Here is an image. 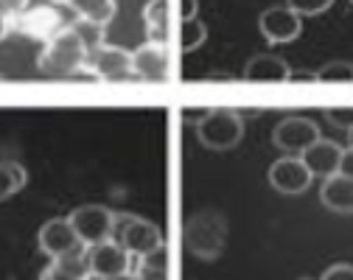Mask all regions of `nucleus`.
I'll return each mask as SVG.
<instances>
[{
  "label": "nucleus",
  "mask_w": 353,
  "mask_h": 280,
  "mask_svg": "<svg viewBox=\"0 0 353 280\" xmlns=\"http://www.w3.org/2000/svg\"><path fill=\"white\" fill-rule=\"evenodd\" d=\"M300 280H312V277H300Z\"/></svg>",
  "instance_id": "obj_36"
},
{
  "label": "nucleus",
  "mask_w": 353,
  "mask_h": 280,
  "mask_svg": "<svg viewBox=\"0 0 353 280\" xmlns=\"http://www.w3.org/2000/svg\"><path fill=\"white\" fill-rule=\"evenodd\" d=\"M289 81H317V70H289Z\"/></svg>",
  "instance_id": "obj_30"
},
{
  "label": "nucleus",
  "mask_w": 353,
  "mask_h": 280,
  "mask_svg": "<svg viewBox=\"0 0 353 280\" xmlns=\"http://www.w3.org/2000/svg\"><path fill=\"white\" fill-rule=\"evenodd\" d=\"M132 70H135L138 81H168L171 76V57H168V45L160 42H143L138 51H132Z\"/></svg>",
  "instance_id": "obj_11"
},
{
  "label": "nucleus",
  "mask_w": 353,
  "mask_h": 280,
  "mask_svg": "<svg viewBox=\"0 0 353 280\" xmlns=\"http://www.w3.org/2000/svg\"><path fill=\"white\" fill-rule=\"evenodd\" d=\"M84 62H87V48L70 26L62 34H57L51 42L42 45L37 68L54 79H73V76L84 73Z\"/></svg>",
  "instance_id": "obj_1"
},
{
  "label": "nucleus",
  "mask_w": 353,
  "mask_h": 280,
  "mask_svg": "<svg viewBox=\"0 0 353 280\" xmlns=\"http://www.w3.org/2000/svg\"><path fill=\"white\" fill-rule=\"evenodd\" d=\"M26 182H28V174H26V168L20 163L0 160V202H6L17 191H23Z\"/></svg>",
  "instance_id": "obj_19"
},
{
  "label": "nucleus",
  "mask_w": 353,
  "mask_h": 280,
  "mask_svg": "<svg viewBox=\"0 0 353 280\" xmlns=\"http://www.w3.org/2000/svg\"><path fill=\"white\" fill-rule=\"evenodd\" d=\"M39 280H79V277H73V274H70L65 266H59L57 261H51L46 269H42Z\"/></svg>",
  "instance_id": "obj_26"
},
{
  "label": "nucleus",
  "mask_w": 353,
  "mask_h": 280,
  "mask_svg": "<svg viewBox=\"0 0 353 280\" xmlns=\"http://www.w3.org/2000/svg\"><path fill=\"white\" fill-rule=\"evenodd\" d=\"M320 280H353V263H334L323 272Z\"/></svg>",
  "instance_id": "obj_25"
},
{
  "label": "nucleus",
  "mask_w": 353,
  "mask_h": 280,
  "mask_svg": "<svg viewBox=\"0 0 353 280\" xmlns=\"http://www.w3.org/2000/svg\"><path fill=\"white\" fill-rule=\"evenodd\" d=\"M258 31L272 45H286V42H294L300 37L303 17L294 14L289 6H270L258 17Z\"/></svg>",
  "instance_id": "obj_10"
},
{
  "label": "nucleus",
  "mask_w": 353,
  "mask_h": 280,
  "mask_svg": "<svg viewBox=\"0 0 353 280\" xmlns=\"http://www.w3.org/2000/svg\"><path fill=\"white\" fill-rule=\"evenodd\" d=\"M325 118L339 126V129H350L353 126V107H334V110H325Z\"/></svg>",
  "instance_id": "obj_24"
},
{
  "label": "nucleus",
  "mask_w": 353,
  "mask_h": 280,
  "mask_svg": "<svg viewBox=\"0 0 353 280\" xmlns=\"http://www.w3.org/2000/svg\"><path fill=\"white\" fill-rule=\"evenodd\" d=\"M73 31L79 34V39L84 42V48H87V51H93V48H99V45H104V28L96 26V23L76 20V23H73Z\"/></svg>",
  "instance_id": "obj_22"
},
{
  "label": "nucleus",
  "mask_w": 353,
  "mask_h": 280,
  "mask_svg": "<svg viewBox=\"0 0 353 280\" xmlns=\"http://www.w3.org/2000/svg\"><path fill=\"white\" fill-rule=\"evenodd\" d=\"M228 241V219L216 210H202L185 224V247L199 261H216Z\"/></svg>",
  "instance_id": "obj_2"
},
{
  "label": "nucleus",
  "mask_w": 353,
  "mask_h": 280,
  "mask_svg": "<svg viewBox=\"0 0 353 280\" xmlns=\"http://www.w3.org/2000/svg\"><path fill=\"white\" fill-rule=\"evenodd\" d=\"M347 143H350V149H353V126L347 129Z\"/></svg>",
  "instance_id": "obj_34"
},
{
  "label": "nucleus",
  "mask_w": 353,
  "mask_h": 280,
  "mask_svg": "<svg viewBox=\"0 0 353 280\" xmlns=\"http://www.w3.org/2000/svg\"><path fill=\"white\" fill-rule=\"evenodd\" d=\"M272 140H275V146H278L281 152L300 157L308 146L320 140V126H317L312 118L292 115V118H283V121L275 126Z\"/></svg>",
  "instance_id": "obj_9"
},
{
  "label": "nucleus",
  "mask_w": 353,
  "mask_h": 280,
  "mask_svg": "<svg viewBox=\"0 0 353 280\" xmlns=\"http://www.w3.org/2000/svg\"><path fill=\"white\" fill-rule=\"evenodd\" d=\"M26 3H28V0H0V6H3V9H9L12 14H20V12H26Z\"/></svg>",
  "instance_id": "obj_31"
},
{
  "label": "nucleus",
  "mask_w": 353,
  "mask_h": 280,
  "mask_svg": "<svg viewBox=\"0 0 353 280\" xmlns=\"http://www.w3.org/2000/svg\"><path fill=\"white\" fill-rule=\"evenodd\" d=\"M115 210L104 208V205H81L76 208L68 221L73 224L76 236L81 241V247H99L104 241H112V232H115Z\"/></svg>",
  "instance_id": "obj_6"
},
{
  "label": "nucleus",
  "mask_w": 353,
  "mask_h": 280,
  "mask_svg": "<svg viewBox=\"0 0 353 280\" xmlns=\"http://www.w3.org/2000/svg\"><path fill=\"white\" fill-rule=\"evenodd\" d=\"M93 277H121V274H138L141 255H129L118 241H104L99 247L87 250Z\"/></svg>",
  "instance_id": "obj_8"
},
{
  "label": "nucleus",
  "mask_w": 353,
  "mask_h": 280,
  "mask_svg": "<svg viewBox=\"0 0 353 280\" xmlns=\"http://www.w3.org/2000/svg\"><path fill=\"white\" fill-rule=\"evenodd\" d=\"M350 3H353V0H350Z\"/></svg>",
  "instance_id": "obj_37"
},
{
  "label": "nucleus",
  "mask_w": 353,
  "mask_h": 280,
  "mask_svg": "<svg viewBox=\"0 0 353 280\" xmlns=\"http://www.w3.org/2000/svg\"><path fill=\"white\" fill-rule=\"evenodd\" d=\"M14 17H17V14H12L9 9L0 6V39H6L9 31H14Z\"/></svg>",
  "instance_id": "obj_27"
},
{
  "label": "nucleus",
  "mask_w": 353,
  "mask_h": 280,
  "mask_svg": "<svg viewBox=\"0 0 353 280\" xmlns=\"http://www.w3.org/2000/svg\"><path fill=\"white\" fill-rule=\"evenodd\" d=\"M76 23V14L68 6H57V3H46V6H34L26 9L14 17V31L39 39L42 45L51 42L57 34H62L65 28H70Z\"/></svg>",
  "instance_id": "obj_3"
},
{
  "label": "nucleus",
  "mask_w": 353,
  "mask_h": 280,
  "mask_svg": "<svg viewBox=\"0 0 353 280\" xmlns=\"http://www.w3.org/2000/svg\"><path fill=\"white\" fill-rule=\"evenodd\" d=\"M51 3H57V6H59V3H65V0H51Z\"/></svg>",
  "instance_id": "obj_35"
},
{
  "label": "nucleus",
  "mask_w": 353,
  "mask_h": 280,
  "mask_svg": "<svg viewBox=\"0 0 353 280\" xmlns=\"http://www.w3.org/2000/svg\"><path fill=\"white\" fill-rule=\"evenodd\" d=\"M143 26H146L149 42L168 45V34H171V3L168 0H149L143 9Z\"/></svg>",
  "instance_id": "obj_17"
},
{
  "label": "nucleus",
  "mask_w": 353,
  "mask_h": 280,
  "mask_svg": "<svg viewBox=\"0 0 353 280\" xmlns=\"http://www.w3.org/2000/svg\"><path fill=\"white\" fill-rule=\"evenodd\" d=\"M320 202L334 213H353V179L342 174L325 177L320 188Z\"/></svg>",
  "instance_id": "obj_16"
},
{
  "label": "nucleus",
  "mask_w": 353,
  "mask_h": 280,
  "mask_svg": "<svg viewBox=\"0 0 353 280\" xmlns=\"http://www.w3.org/2000/svg\"><path fill=\"white\" fill-rule=\"evenodd\" d=\"M205 39H208V26L199 17L180 23V48L183 51H196Z\"/></svg>",
  "instance_id": "obj_20"
},
{
  "label": "nucleus",
  "mask_w": 353,
  "mask_h": 280,
  "mask_svg": "<svg viewBox=\"0 0 353 280\" xmlns=\"http://www.w3.org/2000/svg\"><path fill=\"white\" fill-rule=\"evenodd\" d=\"M79 247H81V241H79L76 230L68 219H51V221H46L39 227V250L46 252L51 261L62 258V255H68Z\"/></svg>",
  "instance_id": "obj_13"
},
{
  "label": "nucleus",
  "mask_w": 353,
  "mask_h": 280,
  "mask_svg": "<svg viewBox=\"0 0 353 280\" xmlns=\"http://www.w3.org/2000/svg\"><path fill=\"white\" fill-rule=\"evenodd\" d=\"M289 65L286 59L275 57V54H258L244 65V81L252 84H281L289 81Z\"/></svg>",
  "instance_id": "obj_15"
},
{
  "label": "nucleus",
  "mask_w": 353,
  "mask_h": 280,
  "mask_svg": "<svg viewBox=\"0 0 353 280\" xmlns=\"http://www.w3.org/2000/svg\"><path fill=\"white\" fill-rule=\"evenodd\" d=\"M342 146L339 143H334V140H325V137H320L317 143H312L303 154H300V160H303V166L312 171V177H334V174H339V163H342Z\"/></svg>",
  "instance_id": "obj_14"
},
{
  "label": "nucleus",
  "mask_w": 353,
  "mask_h": 280,
  "mask_svg": "<svg viewBox=\"0 0 353 280\" xmlns=\"http://www.w3.org/2000/svg\"><path fill=\"white\" fill-rule=\"evenodd\" d=\"M180 17L183 20H196L199 17V0H180Z\"/></svg>",
  "instance_id": "obj_28"
},
{
  "label": "nucleus",
  "mask_w": 353,
  "mask_h": 280,
  "mask_svg": "<svg viewBox=\"0 0 353 280\" xmlns=\"http://www.w3.org/2000/svg\"><path fill=\"white\" fill-rule=\"evenodd\" d=\"M286 6L300 17H317L334 6V0H286Z\"/></svg>",
  "instance_id": "obj_23"
},
{
  "label": "nucleus",
  "mask_w": 353,
  "mask_h": 280,
  "mask_svg": "<svg viewBox=\"0 0 353 280\" xmlns=\"http://www.w3.org/2000/svg\"><path fill=\"white\" fill-rule=\"evenodd\" d=\"M230 79H233L230 73H210L208 76V81H230Z\"/></svg>",
  "instance_id": "obj_32"
},
{
  "label": "nucleus",
  "mask_w": 353,
  "mask_h": 280,
  "mask_svg": "<svg viewBox=\"0 0 353 280\" xmlns=\"http://www.w3.org/2000/svg\"><path fill=\"white\" fill-rule=\"evenodd\" d=\"M65 6L76 14V20H87V23H96V26H107L112 23L118 6L115 0H65Z\"/></svg>",
  "instance_id": "obj_18"
},
{
  "label": "nucleus",
  "mask_w": 353,
  "mask_h": 280,
  "mask_svg": "<svg viewBox=\"0 0 353 280\" xmlns=\"http://www.w3.org/2000/svg\"><path fill=\"white\" fill-rule=\"evenodd\" d=\"M112 241H118L129 255H152L165 247L160 227L138 216H115Z\"/></svg>",
  "instance_id": "obj_5"
},
{
  "label": "nucleus",
  "mask_w": 353,
  "mask_h": 280,
  "mask_svg": "<svg viewBox=\"0 0 353 280\" xmlns=\"http://www.w3.org/2000/svg\"><path fill=\"white\" fill-rule=\"evenodd\" d=\"M93 280H138L135 274H121V277H93Z\"/></svg>",
  "instance_id": "obj_33"
},
{
  "label": "nucleus",
  "mask_w": 353,
  "mask_h": 280,
  "mask_svg": "<svg viewBox=\"0 0 353 280\" xmlns=\"http://www.w3.org/2000/svg\"><path fill=\"white\" fill-rule=\"evenodd\" d=\"M317 81L323 84H353V65L350 62H328L317 70Z\"/></svg>",
  "instance_id": "obj_21"
},
{
  "label": "nucleus",
  "mask_w": 353,
  "mask_h": 280,
  "mask_svg": "<svg viewBox=\"0 0 353 280\" xmlns=\"http://www.w3.org/2000/svg\"><path fill=\"white\" fill-rule=\"evenodd\" d=\"M312 179H314L312 171H308L303 166V160L294 157V154H286V157L275 160L272 168H270V182H272V188L281 191V194H303L308 185H312Z\"/></svg>",
  "instance_id": "obj_12"
},
{
  "label": "nucleus",
  "mask_w": 353,
  "mask_h": 280,
  "mask_svg": "<svg viewBox=\"0 0 353 280\" xmlns=\"http://www.w3.org/2000/svg\"><path fill=\"white\" fill-rule=\"evenodd\" d=\"M84 73L104 81H138L135 70H132V51L118 48V45H107V42L87 51Z\"/></svg>",
  "instance_id": "obj_7"
},
{
  "label": "nucleus",
  "mask_w": 353,
  "mask_h": 280,
  "mask_svg": "<svg viewBox=\"0 0 353 280\" xmlns=\"http://www.w3.org/2000/svg\"><path fill=\"white\" fill-rule=\"evenodd\" d=\"M339 174L353 179V149H345L342 152V163H339Z\"/></svg>",
  "instance_id": "obj_29"
},
{
  "label": "nucleus",
  "mask_w": 353,
  "mask_h": 280,
  "mask_svg": "<svg viewBox=\"0 0 353 280\" xmlns=\"http://www.w3.org/2000/svg\"><path fill=\"white\" fill-rule=\"evenodd\" d=\"M196 137L205 149L228 152L244 137V118L236 110H210L202 123H196Z\"/></svg>",
  "instance_id": "obj_4"
}]
</instances>
